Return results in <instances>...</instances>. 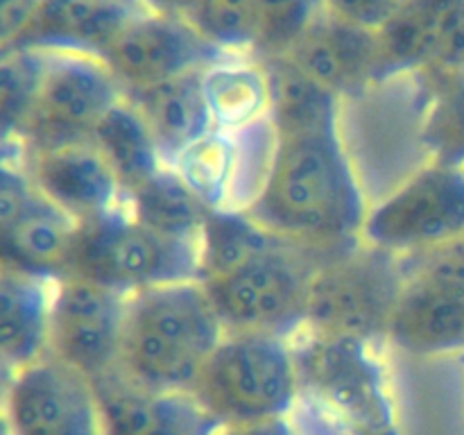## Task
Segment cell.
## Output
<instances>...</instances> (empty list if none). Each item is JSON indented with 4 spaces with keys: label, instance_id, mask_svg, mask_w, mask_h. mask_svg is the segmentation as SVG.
Here are the masks:
<instances>
[{
    "label": "cell",
    "instance_id": "obj_29",
    "mask_svg": "<svg viewBox=\"0 0 464 435\" xmlns=\"http://www.w3.org/2000/svg\"><path fill=\"white\" fill-rule=\"evenodd\" d=\"M324 12V0H254L252 57L261 62L290 54Z\"/></svg>",
    "mask_w": 464,
    "mask_h": 435
},
{
    "label": "cell",
    "instance_id": "obj_1",
    "mask_svg": "<svg viewBox=\"0 0 464 435\" xmlns=\"http://www.w3.org/2000/svg\"><path fill=\"white\" fill-rule=\"evenodd\" d=\"M367 207L340 127L276 136L270 175L247 208L258 225L335 252L361 240Z\"/></svg>",
    "mask_w": 464,
    "mask_h": 435
},
{
    "label": "cell",
    "instance_id": "obj_40",
    "mask_svg": "<svg viewBox=\"0 0 464 435\" xmlns=\"http://www.w3.org/2000/svg\"><path fill=\"white\" fill-rule=\"evenodd\" d=\"M14 372H16V370H12L7 362L0 361V403H3L5 394H7V388H9V383H12Z\"/></svg>",
    "mask_w": 464,
    "mask_h": 435
},
{
    "label": "cell",
    "instance_id": "obj_41",
    "mask_svg": "<svg viewBox=\"0 0 464 435\" xmlns=\"http://www.w3.org/2000/svg\"><path fill=\"white\" fill-rule=\"evenodd\" d=\"M0 435H12V430H9V424H7V415H5L3 411V403H0Z\"/></svg>",
    "mask_w": 464,
    "mask_h": 435
},
{
    "label": "cell",
    "instance_id": "obj_11",
    "mask_svg": "<svg viewBox=\"0 0 464 435\" xmlns=\"http://www.w3.org/2000/svg\"><path fill=\"white\" fill-rule=\"evenodd\" d=\"M3 411L12 435H104L93 381L53 353L14 372Z\"/></svg>",
    "mask_w": 464,
    "mask_h": 435
},
{
    "label": "cell",
    "instance_id": "obj_18",
    "mask_svg": "<svg viewBox=\"0 0 464 435\" xmlns=\"http://www.w3.org/2000/svg\"><path fill=\"white\" fill-rule=\"evenodd\" d=\"M202 71L181 72L140 89L125 91L152 127L166 163L175 161L195 140L216 130L204 98Z\"/></svg>",
    "mask_w": 464,
    "mask_h": 435
},
{
    "label": "cell",
    "instance_id": "obj_30",
    "mask_svg": "<svg viewBox=\"0 0 464 435\" xmlns=\"http://www.w3.org/2000/svg\"><path fill=\"white\" fill-rule=\"evenodd\" d=\"M430 84L435 93L421 127V143L430 161L464 166V72Z\"/></svg>",
    "mask_w": 464,
    "mask_h": 435
},
{
    "label": "cell",
    "instance_id": "obj_32",
    "mask_svg": "<svg viewBox=\"0 0 464 435\" xmlns=\"http://www.w3.org/2000/svg\"><path fill=\"white\" fill-rule=\"evenodd\" d=\"M190 23L227 54H252L254 0H202Z\"/></svg>",
    "mask_w": 464,
    "mask_h": 435
},
{
    "label": "cell",
    "instance_id": "obj_14",
    "mask_svg": "<svg viewBox=\"0 0 464 435\" xmlns=\"http://www.w3.org/2000/svg\"><path fill=\"white\" fill-rule=\"evenodd\" d=\"M104 435H216L222 429L190 392H161L121 370L93 381Z\"/></svg>",
    "mask_w": 464,
    "mask_h": 435
},
{
    "label": "cell",
    "instance_id": "obj_8",
    "mask_svg": "<svg viewBox=\"0 0 464 435\" xmlns=\"http://www.w3.org/2000/svg\"><path fill=\"white\" fill-rule=\"evenodd\" d=\"M460 234H464V166L430 161L370 207L361 240L397 256H411Z\"/></svg>",
    "mask_w": 464,
    "mask_h": 435
},
{
    "label": "cell",
    "instance_id": "obj_13",
    "mask_svg": "<svg viewBox=\"0 0 464 435\" xmlns=\"http://www.w3.org/2000/svg\"><path fill=\"white\" fill-rule=\"evenodd\" d=\"M23 163L36 190L77 225L127 207L125 190L91 140L23 150Z\"/></svg>",
    "mask_w": 464,
    "mask_h": 435
},
{
    "label": "cell",
    "instance_id": "obj_4",
    "mask_svg": "<svg viewBox=\"0 0 464 435\" xmlns=\"http://www.w3.org/2000/svg\"><path fill=\"white\" fill-rule=\"evenodd\" d=\"M190 394L220 426L290 417L299 406L293 343L279 334L227 331Z\"/></svg>",
    "mask_w": 464,
    "mask_h": 435
},
{
    "label": "cell",
    "instance_id": "obj_36",
    "mask_svg": "<svg viewBox=\"0 0 464 435\" xmlns=\"http://www.w3.org/2000/svg\"><path fill=\"white\" fill-rule=\"evenodd\" d=\"M406 0H324V9L343 21L379 32Z\"/></svg>",
    "mask_w": 464,
    "mask_h": 435
},
{
    "label": "cell",
    "instance_id": "obj_21",
    "mask_svg": "<svg viewBox=\"0 0 464 435\" xmlns=\"http://www.w3.org/2000/svg\"><path fill=\"white\" fill-rule=\"evenodd\" d=\"M77 227L72 218L41 195L34 207L0 236V266L44 279H62Z\"/></svg>",
    "mask_w": 464,
    "mask_h": 435
},
{
    "label": "cell",
    "instance_id": "obj_3",
    "mask_svg": "<svg viewBox=\"0 0 464 435\" xmlns=\"http://www.w3.org/2000/svg\"><path fill=\"white\" fill-rule=\"evenodd\" d=\"M299 403L340 435H403L379 344L302 326L290 335Z\"/></svg>",
    "mask_w": 464,
    "mask_h": 435
},
{
    "label": "cell",
    "instance_id": "obj_28",
    "mask_svg": "<svg viewBox=\"0 0 464 435\" xmlns=\"http://www.w3.org/2000/svg\"><path fill=\"white\" fill-rule=\"evenodd\" d=\"M236 140L222 130L208 131L170 163L211 208H225L234 175Z\"/></svg>",
    "mask_w": 464,
    "mask_h": 435
},
{
    "label": "cell",
    "instance_id": "obj_31",
    "mask_svg": "<svg viewBox=\"0 0 464 435\" xmlns=\"http://www.w3.org/2000/svg\"><path fill=\"white\" fill-rule=\"evenodd\" d=\"M236 159L234 175H231L229 198L227 207L229 211H247L266 186L270 175L272 157L276 148V134L272 122L261 121L252 127L234 131Z\"/></svg>",
    "mask_w": 464,
    "mask_h": 435
},
{
    "label": "cell",
    "instance_id": "obj_2",
    "mask_svg": "<svg viewBox=\"0 0 464 435\" xmlns=\"http://www.w3.org/2000/svg\"><path fill=\"white\" fill-rule=\"evenodd\" d=\"M227 329L199 279L136 290L127 302L118 370L161 392H193Z\"/></svg>",
    "mask_w": 464,
    "mask_h": 435
},
{
    "label": "cell",
    "instance_id": "obj_10",
    "mask_svg": "<svg viewBox=\"0 0 464 435\" xmlns=\"http://www.w3.org/2000/svg\"><path fill=\"white\" fill-rule=\"evenodd\" d=\"M130 295L80 276L54 281L48 353L91 381L118 370Z\"/></svg>",
    "mask_w": 464,
    "mask_h": 435
},
{
    "label": "cell",
    "instance_id": "obj_22",
    "mask_svg": "<svg viewBox=\"0 0 464 435\" xmlns=\"http://www.w3.org/2000/svg\"><path fill=\"white\" fill-rule=\"evenodd\" d=\"M91 143L111 166L125 195L139 188L166 166L152 127L125 93L95 122Z\"/></svg>",
    "mask_w": 464,
    "mask_h": 435
},
{
    "label": "cell",
    "instance_id": "obj_38",
    "mask_svg": "<svg viewBox=\"0 0 464 435\" xmlns=\"http://www.w3.org/2000/svg\"><path fill=\"white\" fill-rule=\"evenodd\" d=\"M216 435H302V430L295 426L293 415H290L247 426H222Z\"/></svg>",
    "mask_w": 464,
    "mask_h": 435
},
{
    "label": "cell",
    "instance_id": "obj_19",
    "mask_svg": "<svg viewBox=\"0 0 464 435\" xmlns=\"http://www.w3.org/2000/svg\"><path fill=\"white\" fill-rule=\"evenodd\" d=\"M53 279L0 266V361L12 370L48 353Z\"/></svg>",
    "mask_w": 464,
    "mask_h": 435
},
{
    "label": "cell",
    "instance_id": "obj_20",
    "mask_svg": "<svg viewBox=\"0 0 464 435\" xmlns=\"http://www.w3.org/2000/svg\"><path fill=\"white\" fill-rule=\"evenodd\" d=\"M202 89L216 130L234 131L266 121L270 111V77L252 54H227L202 71Z\"/></svg>",
    "mask_w": 464,
    "mask_h": 435
},
{
    "label": "cell",
    "instance_id": "obj_26",
    "mask_svg": "<svg viewBox=\"0 0 464 435\" xmlns=\"http://www.w3.org/2000/svg\"><path fill=\"white\" fill-rule=\"evenodd\" d=\"M44 66L41 50L16 44L0 48V154H23Z\"/></svg>",
    "mask_w": 464,
    "mask_h": 435
},
{
    "label": "cell",
    "instance_id": "obj_15",
    "mask_svg": "<svg viewBox=\"0 0 464 435\" xmlns=\"http://www.w3.org/2000/svg\"><path fill=\"white\" fill-rule=\"evenodd\" d=\"M285 57L343 100L381 84L379 32L343 21L326 9Z\"/></svg>",
    "mask_w": 464,
    "mask_h": 435
},
{
    "label": "cell",
    "instance_id": "obj_23",
    "mask_svg": "<svg viewBox=\"0 0 464 435\" xmlns=\"http://www.w3.org/2000/svg\"><path fill=\"white\" fill-rule=\"evenodd\" d=\"M263 63L270 77L267 121L275 127L276 136L340 127L343 98L338 93L302 71L290 57Z\"/></svg>",
    "mask_w": 464,
    "mask_h": 435
},
{
    "label": "cell",
    "instance_id": "obj_5",
    "mask_svg": "<svg viewBox=\"0 0 464 435\" xmlns=\"http://www.w3.org/2000/svg\"><path fill=\"white\" fill-rule=\"evenodd\" d=\"M331 254L281 238L229 270L202 279V284L227 331H261L290 338L304 326L313 272Z\"/></svg>",
    "mask_w": 464,
    "mask_h": 435
},
{
    "label": "cell",
    "instance_id": "obj_37",
    "mask_svg": "<svg viewBox=\"0 0 464 435\" xmlns=\"http://www.w3.org/2000/svg\"><path fill=\"white\" fill-rule=\"evenodd\" d=\"M41 0H0V48L12 45Z\"/></svg>",
    "mask_w": 464,
    "mask_h": 435
},
{
    "label": "cell",
    "instance_id": "obj_39",
    "mask_svg": "<svg viewBox=\"0 0 464 435\" xmlns=\"http://www.w3.org/2000/svg\"><path fill=\"white\" fill-rule=\"evenodd\" d=\"M136 3H139L143 9H148V12L188 18L190 14L198 9V5L202 3V0H136Z\"/></svg>",
    "mask_w": 464,
    "mask_h": 435
},
{
    "label": "cell",
    "instance_id": "obj_33",
    "mask_svg": "<svg viewBox=\"0 0 464 435\" xmlns=\"http://www.w3.org/2000/svg\"><path fill=\"white\" fill-rule=\"evenodd\" d=\"M39 198L23 154H0V236L16 225Z\"/></svg>",
    "mask_w": 464,
    "mask_h": 435
},
{
    "label": "cell",
    "instance_id": "obj_27",
    "mask_svg": "<svg viewBox=\"0 0 464 435\" xmlns=\"http://www.w3.org/2000/svg\"><path fill=\"white\" fill-rule=\"evenodd\" d=\"M285 236L266 229L245 211L211 208L199 238V281L229 270L245 256Z\"/></svg>",
    "mask_w": 464,
    "mask_h": 435
},
{
    "label": "cell",
    "instance_id": "obj_34",
    "mask_svg": "<svg viewBox=\"0 0 464 435\" xmlns=\"http://www.w3.org/2000/svg\"><path fill=\"white\" fill-rule=\"evenodd\" d=\"M464 72V0H444L433 63L421 75L430 82Z\"/></svg>",
    "mask_w": 464,
    "mask_h": 435
},
{
    "label": "cell",
    "instance_id": "obj_17",
    "mask_svg": "<svg viewBox=\"0 0 464 435\" xmlns=\"http://www.w3.org/2000/svg\"><path fill=\"white\" fill-rule=\"evenodd\" d=\"M388 344L412 356L464 352V288L408 276L390 320Z\"/></svg>",
    "mask_w": 464,
    "mask_h": 435
},
{
    "label": "cell",
    "instance_id": "obj_6",
    "mask_svg": "<svg viewBox=\"0 0 464 435\" xmlns=\"http://www.w3.org/2000/svg\"><path fill=\"white\" fill-rule=\"evenodd\" d=\"M401 256L356 240L315 267L304 326L322 334L388 343V329L406 285Z\"/></svg>",
    "mask_w": 464,
    "mask_h": 435
},
{
    "label": "cell",
    "instance_id": "obj_16",
    "mask_svg": "<svg viewBox=\"0 0 464 435\" xmlns=\"http://www.w3.org/2000/svg\"><path fill=\"white\" fill-rule=\"evenodd\" d=\"M140 9L136 0H41L14 44L102 57Z\"/></svg>",
    "mask_w": 464,
    "mask_h": 435
},
{
    "label": "cell",
    "instance_id": "obj_7",
    "mask_svg": "<svg viewBox=\"0 0 464 435\" xmlns=\"http://www.w3.org/2000/svg\"><path fill=\"white\" fill-rule=\"evenodd\" d=\"M63 276H80L127 295L199 279V243L159 234L122 207L77 227Z\"/></svg>",
    "mask_w": 464,
    "mask_h": 435
},
{
    "label": "cell",
    "instance_id": "obj_25",
    "mask_svg": "<svg viewBox=\"0 0 464 435\" xmlns=\"http://www.w3.org/2000/svg\"><path fill=\"white\" fill-rule=\"evenodd\" d=\"M444 0H406L379 30L381 84L426 72L438 48Z\"/></svg>",
    "mask_w": 464,
    "mask_h": 435
},
{
    "label": "cell",
    "instance_id": "obj_24",
    "mask_svg": "<svg viewBox=\"0 0 464 435\" xmlns=\"http://www.w3.org/2000/svg\"><path fill=\"white\" fill-rule=\"evenodd\" d=\"M127 211L159 234L199 243L211 207L166 163L157 175L127 195Z\"/></svg>",
    "mask_w": 464,
    "mask_h": 435
},
{
    "label": "cell",
    "instance_id": "obj_35",
    "mask_svg": "<svg viewBox=\"0 0 464 435\" xmlns=\"http://www.w3.org/2000/svg\"><path fill=\"white\" fill-rule=\"evenodd\" d=\"M401 261L406 267V276H426V279L464 288V234L438 245V247L401 256Z\"/></svg>",
    "mask_w": 464,
    "mask_h": 435
},
{
    "label": "cell",
    "instance_id": "obj_12",
    "mask_svg": "<svg viewBox=\"0 0 464 435\" xmlns=\"http://www.w3.org/2000/svg\"><path fill=\"white\" fill-rule=\"evenodd\" d=\"M227 57L186 16L140 9L102 53L125 91L140 89L181 72L202 71Z\"/></svg>",
    "mask_w": 464,
    "mask_h": 435
},
{
    "label": "cell",
    "instance_id": "obj_9",
    "mask_svg": "<svg viewBox=\"0 0 464 435\" xmlns=\"http://www.w3.org/2000/svg\"><path fill=\"white\" fill-rule=\"evenodd\" d=\"M125 89L102 57L45 53L44 77L23 136V150L91 140L95 122Z\"/></svg>",
    "mask_w": 464,
    "mask_h": 435
}]
</instances>
